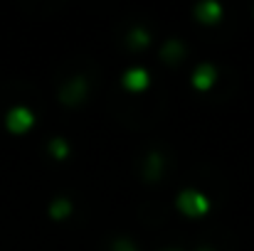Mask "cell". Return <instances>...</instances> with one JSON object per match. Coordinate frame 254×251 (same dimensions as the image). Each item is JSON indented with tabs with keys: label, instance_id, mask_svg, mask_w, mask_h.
<instances>
[{
	"label": "cell",
	"instance_id": "obj_5",
	"mask_svg": "<svg viewBox=\"0 0 254 251\" xmlns=\"http://www.w3.org/2000/svg\"><path fill=\"white\" fill-rule=\"evenodd\" d=\"M212 82H215V69H212V64H200L197 72H195V77H192V84L200 86V89H205V86H210Z\"/></svg>",
	"mask_w": 254,
	"mask_h": 251
},
{
	"label": "cell",
	"instance_id": "obj_7",
	"mask_svg": "<svg viewBox=\"0 0 254 251\" xmlns=\"http://www.w3.org/2000/svg\"><path fill=\"white\" fill-rule=\"evenodd\" d=\"M69 200H64V197H60V200H55L52 202V207H50V212H52V217H57V219H62V217H67V212H69Z\"/></svg>",
	"mask_w": 254,
	"mask_h": 251
},
{
	"label": "cell",
	"instance_id": "obj_4",
	"mask_svg": "<svg viewBox=\"0 0 254 251\" xmlns=\"http://www.w3.org/2000/svg\"><path fill=\"white\" fill-rule=\"evenodd\" d=\"M84 89H86V82L82 77H77L74 82H69L64 89H62V101L64 103H74V101H79L82 96H84Z\"/></svg>",
	"mask_w": 254,
	"mask_h": 251
},
{
	"label": "cell",
	"instance_id": "obj_1",
	"mask_svg": "<svg viewBox=\"0 0 254 251\" xmlns=\"http://www.w3.org/2000/svg\"><path fill=\"white\" fill-rule=\"evenodd\" d=\"M178 204H180V209L188 212V214H202V212H207V207H210V202H207L200 192H192V190L180 192Z\"/></svg>",
	"mask_w": 254,
	"mask_h": 251
},
{
	"label": "cell",
	"instance_id": "obj_8",
	"mask_svg": "<svg viewBox=\"0 0 254 251\" xmlns=\"http://www.w3.org/2000/svg\"><path fill=\"white\" fill-rule=\"evenodd\" d=\"M50 151H52V153H55V158H64V155H67V151H69V148H67V143H64V141H62V138H55V141H52V143H50Z\"/></svg>",
	"mask_w": 254,
	"mask_h": 251
},
{
	"label": "cell",
	"instance_id": "obj_6",
	"mask_svg": "<svg viewBox=\"0 0 254 251\" xmlns=\"http://www.w3.org/2000/svg\"><path fill=\"white\" fill-rule=\"evenodd\" d=\"M124 82H126V86H133V89L146 86V82H148V72H146V69H141V67L128 69V72L124 74Z\"/></svg>",
	"mask_w": 254,
	"mask_h": 251
},
{
	"label": "cell",
	"instance_id": "obj_3",
	"mask_svg": "<svg viewBox=\"0 0 254 251\" xmlns=\"http://www.w3.org/2000/svg\"><path fill=\"white\" fill-rule=\"evenodd\" d=\"M195 12H197V17L205 20V22H217L220 15H222V5L215 2V0H207V2H200V5L195 7Z\"/></svg>",
	"mask_w": 254,
	"mask_h": 251
},
{
	"label": "cell",
	"instance_id": "obj_9",
	"mask_svg": "<svg viewBox=\"0 0 254 251\" xmlns=\"http://www.w3.org/2000/svg\"><path fill=\"white\" fill-rule=\"evenodd\" d=\"M131 42H133V45H146V42H148V32L141 30V27H136V30L131 32Z\"/></svg>",
	"mask_w": 254,
	"mask_h": 251
},
{
	"label": "cell",
	"instance_id": "obj_2",
	"mask_svg": "<svg viewBox=\"0 0 254 251\" xmlns=\"http://www.w3.org/2000/svg\"><path fill=\"white\" fill-rule=\"evenodd\" d=\"M32 121H35V116H32V111L25 108V106H15V108H10L7 116H5V123H7L10 131H25V128L32 126Z\"/></svg>",
	"mask_w": 254,
	"mask_h": 251
}]
</instances>
